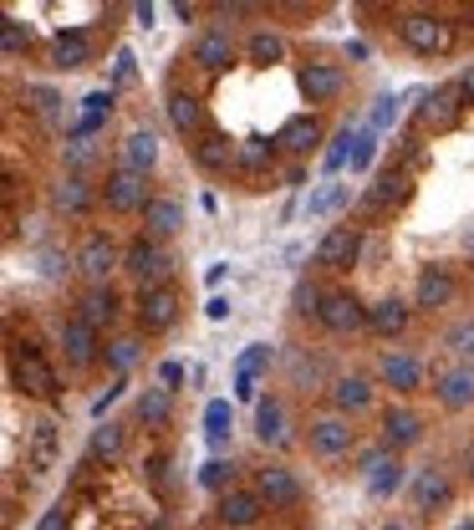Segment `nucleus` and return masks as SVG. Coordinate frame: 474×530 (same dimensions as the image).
Returning a JSON list of instances; mask_svg holds the SVG:
<instances>
[{
  "mask_svg": "<svg viewBox=\"0 0 474 530\" xmlns=\"http://www.w3.org/2000/svg\"><path fill=\"white\" fill-rule=\"evenodd\" d=\"M5 362H11V383H16V393L42 398V403H62V378H57V367L46 362L42 347L31 342V337H11Z\"/></svg>",
  "mask_w": 474,
  "mask_h": 530,
  "instance_id": "1",
  "label": "nucleus"
},
{
  "mask_svg": "<svg viewBox=\"0 0 474 530\" xmlns=\"http://www.w3.org/2000/svg\"><path fill=\"white\" fill-rule=\"evenodd\" d=\"M123 270L138 281V291H159V285H168V276H174V255H168L153 235H138V240L123 250Z\"/></svg>",
  "mask_w": 474,
  "mask_h": 530,
  "instance_id": "2",
  "label": "nucleus"
},
{
  "mask_svg": "<svg viewBox=\"0 0 474 530\" xmlns=\"http://www.w3.org/2000/svg\"><path fill=\"white\" fill-rule=\"evenodd\" d=\"M398 36H403V46L418 51V57H444V51L454 46L449 20L433 16V11H408V16L398 20Z\"/></svg>",
  "mask_w": 474,
  "mask_h": 530,
  "instance_id": "3",
  "label": "nucleus"
},
{
  "mask_svg": "<svg viewBox=\"0 0 474 530\" xmlns=\"http://www.w3.org/2000/svg\"><path fill=\"white\" fill-rule=\"evenodd\" d=\"M103 199H107V209H118V214H144L148 204H153V194H148V174L118 163V168L103 179Z\"/></svg>",
  "mask_w": 474,
  "mask_h": 530,
  "instance_id": "4",
  "label": "nucleus"
},
{
  "mask_svg": "<svg viewBox=\"0 0 474 530\" xmlns=\"http://www.w3.org/2000/svg\"><path fill=\"white\" fill-rule=\"evenodd\" d=\"M57 454H62V424L51 413L31 418V428H26V469L42 479V474L57 469Z\"/></svg>",
  "mask_w": 474,
  "mask_h": 530,
  "instance_id": "5",
  "label": "nucleus"
},
{
  "mask_svg": "<svg viewBox=\"0 0 474 530\" xmlns=\"http://www.w3.org/2000/svg\"><path fill=\"white\" fill-rule=\"evenodd\" d=\"M413 194V179L403 174V168H383L377 179H372V189L362 194V204H357V220H383L388 209H398V204Z\"/></svg>",
  "mask_w": 474,
  "mask_h": 530,
  "instance_id": "6",
  "label": "nucleus"
},
{
  "mask_svg": "<svg viewBox=\"0 0 474 530\" xmlns=\"http://www.w3.org/2000/svg\"><path fill=\"white\" fill-rule=\"evenodd\" d=\"M362 250H368L362 230H357V224H337V230H327L322 245H316V265H322V270H347L352 261H362Z\"/></svg>",
  "mask_w": 474,
  "mask_h": 530,
  "instance_id": "7",
  "label": "nucleus"
},
{
  "mask_svg": "<svg viewBox=\"0 0 474 530\" xmlns=\"http://www.w3.org/2000/svg\"><path fill=\"white\" fill-rule=\"evenodd\" d=\"M255 495L270 510H296L301 505V479L286 464H266V469H255Z\"/></svg>",
  "mask_w": 474,
  "mask_h": 530,
  "instance_id": "8",
  "label": "nucleus"
},
{
  "mask_svg": "<svg viewBox=\"0 0 474 530\" xmlns=\"http://www.w3.org/2000/svg\"><path fill=\"white\" fill-rule=\"evenodd\" d=\"M123 265V250L113 245V235H87L82 250H77V270H82L92 285H107V276Z\"/></svg>",
  "mask_w": 474,
  "mask_h": 530,
  "instance_id": "9",
  "label": "nucleus"
},
{
  "mask_svg": "<svg viewBox=\"0 0 474 530\" xmlns=\"http://www.w3.org/2000/svg\"><path fill=\"white\" fill-rule=\"evenodd\" d=\"M179 322V285H159V291H144L138 296V326L148 337H159Z\"/></svg>",
  "mask_w": 474,
  "mask_h": 530,
  "instance_id": "10",
  "label": "nucleus"
},
{
  "mask_svg": "<svg viewBox=\"0 0 474 530\" xmlns=\"http://www.w3.org/2000/svg\"><path fill=\"white\" fill-rule=\"evenodd\" d=\"M352 439H357V428H352L342 413H322V418H311V433H307L311 454L337 459V454H347V448H352Z\"/></svg>",
  "mask_w": 474,
  "mask_h": 530,
  "instance_id": "11",
  "label": "nucleus"
},
{
  "mask_svg": "<svg viewBox=\"0 0 474 530\" xmlns=\"http://www.w3.org/2000/svg\"><path fill=\"white\" fill-rule=\"evenodd\" d=\"M322 326L337 331V337H352V331L368 326V306L357 301L352 291H327V301H322Z\"/></svg>",
  "mask_w": 474,
  "mask_h": 530,
  "instance_id": "12",
  "label": "nucleus"
},
{
  "mask_svg": "<svg viewBox=\"0 0 474 530\" xmlns=\"http://www.w3.org/2000/svg\"><path fill=\"white\" fill-rule=\"evenodd\" d=\"M459 113H464L459 82H454V87H433V92H423V102H418V118H423V128H433V133H449L454 122H459Z\"/></svg>",
  "mask_w": 474,
  "mask_h": 530,
  "instance_id": "13",
  "label": "nucleus"
},
{
  "mask_svg": "<svg viewBox=\"0 0 474 530\" xmlns=\"http://www.w3.org/2000/svg\"><path fill=\"white\" fill-rule=\"evenodd\" d=\"M168 122H174V133L179 138H205V97L199 92H184V87H174L168 92Z\"/></svg>",
  "mask_w": 474,
  "mask_h": 530,
  "instance_id": "14",
  "label": "nucleus"
},
{
  "mask_svg": "<svg viewBox=\"0 0 474 530\" xmlns=\"http://www.w3.org/2000/svg\"><path fill=\"white\" fill-rule=\"evenodd\" d=\"M260 515H266V500H260L255 489H225V495H220V526L250 530Z\"/></svg>",
  "mask_w": 474,
  "mask_h": 530,
  "instance_id": "15",
  "label": "nucleus"
},
{
  "mask_svg": "<svg viewBox=\"0 0 474 530\" xmlns=\"http://www.w3.org/2000/svg\"><path fill=\"white\" fill-rule=\"evenodd\" d=\"M276 143H281V153H296V159L316 153V143H322V122H316V113H296V118H286L281 122V133H276Z\"/></svg>",
  "mask_w": 474,
  "mask_h": 530,
  "instance_id": "16",
  "label": "nucleus"
},
{
  "mask_svg": "<svg viewBox=\"0 0 474 530\" xmlns=\"http://www.w3.org/2000/svg\"><path fill=\"white\" fill-rule=\"evenodd\" d=\"M194 163L205 174H229V168H240V143H229L225 133H205V138H194Z\"/></svg>",
  "mask_w": 474,
  "mask_h": 530,
  "instance_id": "17",
  "label": "nucleus"
},
{
  "mask_svg": "<svg viewBox=\"0 0 474 530\" xmlns=\"http://www.w3.org/2000/svg\"><path fill=\"white\" fill-rule=\"evenodd\" d=\"M433 398L444 408H470L474 403V367H439L433 372Z\"/></svg>",
  "mask_w": 474,
  "mask_h": 530,
  "instance_id": "18",
  "label": "nucleus"
},
{
  "mask_svg": "<svg viewBox=\"0 0 474 530\" xmlns=\"http://www.w3.org/2000/svg\"><path fill=\"white\" fill-rule=\"evenodd\" d=\"M342 87H347L342 66H331V61H307V66H301V92H307L311 102H337Z\"/></svg>",
  "mask_w": 474,
  "mask_h": 530,
  "instance_id": "19",
  "label": "nucleus"
},
{
  "mask_svg": "<svg viewBox=\"0 0 474 530\" xmlns=\"http://www.w3.org/2000/svg\"><path fill=\"white\" fill-rule=\"evenodd\" d=\"M118 311H123V301H118V291H113V285H92L82 301H77V316H82L92 331H107V326L118 322Z\"/></svg>",
  "mask_w": 474,
  "mask_h": 530,
  "instance_id": "20",
  "label": "nucleus"
},
{
  "mask_svg": "<svg viewBox=\"0 0 474 530\" xmlns=\"http://www.w3.org/2000/svg\"><path fill=\"white\" fill-rule=\"evenodd\" d=\"M144 235H153V240L164 245L168 235H179V230H184V204L179 199H168V194H153V204H148L144 209Z\"/></svg>",
  "mask_w": 474,
  "mask_h": 530,
  "instance_id": "21",
  "label": "nucleus"
},
{
  "mask_svg": "<svg viewBox=\"0 0 474 530\" xmlns=\"http://www.w3.org/2000/svg\"><path fill=\"white\" fill-rule=\"evenodd\" d=\"M62 352L72 367H92L97 362V331L82 322V316H72V322H62Z\"/></svg>",
  "mask_w": 474,
  "mask_h": 530,
  "instance_id": "22",
  "label": "nucleus"
},
{
  "mask_svg": "<svg viewBox=\"0 0 474 530\" xmlns=\"http://www.w3.org/2000/svg\"><path fill=\"white\" fill-rule=\"evenodd\" d=\"M454 301V276L449 265H429L423 276H418V291H413V306H423V311H433V306H449Z\"/></svg>",
  "mask_w": 474,
  "mask_h": 530,
  "instance_id": "23",
  "label": "nucleus"
},
{
  "mask_svg": "<svg viewBox=\"0 0 474 530\" xmlns=\"http://www.w3.org/2000/svg\"><path fill=\"white\" fill-rule=\"evenodd\" d=\"M92 61V36L87 31H62V36L51 41V66L57 72H77Z\"/></svg>",
  "mask_w": 474,
  "mask_h": 530,
  "instance_id": "24",
  "label": "nucleus"
},
{
  "mask_svg": "<svg viewBox=\"0 0 474 530\" xmlns=\"http://www.w3.org/2000/svg\"><path fill=\"white\" fill-rule=\"evenodd\" d=\"M418 433H423V424H418L413 408H388V413H383V444H388L392 454L408 448V444H418Z\"/></svg>",
  "mask_w": 474,
  "mask_h": 530,
  "instance_id": "25",
  "label": "nucleus"
},
{
  "mask_svg": "<svg viewBox=\"0 0 474 530\" xmlns=\"http://www.w3.org/2000/svg\"><path fill=\"white\" fill-rule=\"evenodd\" d=\"M229 57H235V41H229V31H220V26L194 41V61H199V72H225Z\"/></svg>",
  "mask_w": 474,
  "mask_h": 530,
  "instance_id": "26",
  "label": "nucleus"
},
{
  "mask_svg": "<svg viewBox=\"0 0 474 530\" xmlns=\"http://www.w3.org/2000/svg\"><path fill=\"white\" fill-rule=\"evenodd\" d=\"M276 159H281V143L276 138H240V174L260 179L266 168H276Z\"/></svg>",
  "mask_w": 474,
  "mask_h": 530,
  "instance_id": "27",
  "label": "nucleus"
},
{
  "mask_svg": "<svg viewBox=\"0 0 474 530\" xmlns=\"http://www.w3.org/2000/svg\"><path fill=\"white\" fill-rule=\"evenodd\" d=\"M51 204H57V214H87L92 209V183L82 174H66L57 189H51Z\"/></svg>",
  "mask_w": 474,
  "mask_h": 530,
  "instance_id": "28",
  "label": "nucleus"
},
{
  "mask_svg": "<svg viewBox=\"0 0 474 530\" xmlns=\"http://www.w3.org/2000/svg\"><path fill=\"white\" fill-rule=\"evenodd\" d=\"M449 495H454V485H449V474H444V469H423V474L413 479V505H418V510L449 505Z\"/></svg>",
  "mask_w": 474,
  "mask_h": 530,
  "instance_id": "29",
  "label": "nucleus"
},
{
  "mask_svg": "<svg viewBox=\"0 0 474 530\" xmlns=\"http://www.w3.org/2000/svg\"><path fill=\"white\" fill-rule=\"evenodd\" d=\"M133 413H138V424L164 428L168 418H174V393H168V387H144L138 403H133Z\"/></svg>",
  "mask_w": 474,
  "mask_h": 530,
  "instance_id": "30",
  "label": "nucleus"
},
{
  "mask_svg": "<svg viewBox=\"0 0 474 530\" xmlns=\"http://www.w3.org/2000/svg\"><path fill=\"white\" fill-rule=\"evenodd\" d=\"M368 326L377 337H398V331L408 326V306L398 301V296H383V301L368 306Z\"/></svg>",
  "mask_w": 474,
  "mask_h": 530,
  "instance_id": "31",
  "label": "nucleus"
},
{
  "mask_svg": "<svg viewBox=\"0 0 474 530\" xmlns=\"http://www.w3.org/2000/svg\"><path fill=\"white\" fill-rule=\"evenodd\" d=\"M331 403L342 408V413H357V408L372 403V383L362 372H342V378L331 383Z\"/></svg>",
  "mask_w": 474,
  "mask_h": 530,
  "instance_id": "32",
  "label": "nucleus"
},
{
  "mask_svg": "<svg viewBox=\"0 0 474 530\" xmlns=\"http://www.w3.org/2000/svg\"><path fill=\"white\" fill-rule=\"evenodd\" d=\"M377 372H383V383L398 387V393H413V387H418V362H413L408 352H383Z\"/></svg>",
  "mask_w": 474,
  "mask_h": 530,
  "instance_id": "33",
  "label": "nucleus"
},
{
  "mask_svg": "<svg viewBox=\"0 0 474 530\" xmlns=\"http://www.w3.org/2000/svg\"><path fill=\"white\" fill-rule=\"evenodd\" d=\"M153 163H159V138H153L148 128L128 133V138H123V168H138V174H148Z\"/></svg>",
  "mask_w": 474,
  "mask_h": 530,
  "instance_id": "34",
  "label": "nucleus"
},
{
  "mask_svg": "<svg viewBox=\"0 0 474 530\" xmlns=\"http://www.w3.org/2000/svg\"><path fill=\"white\" fill-rule=\"evenodd\" d=\"M347 199H352V189L342 179H327L316 194L307 199V214L311 220H327V214H337V209H347Z\"/></svg>",
  "mask_w": 474,
  "mask_h": 530,
  "instance_id": "35",
  "label": "nucleus"
},
{
  "mask_svg": "<svg viewBox=\"0 0 474 530\" xmlns=\"http://www.w3.org/2000/svg\"><path fill=\"white\" fill-rule=\"evenodd\" d=\"M255 433H260V444H286V413H281L276 398L255 403Z\"/></svg>",
  "mask_w": 474,
  "mask_h": 530,
  "instance_id": "36",
  "label": "nucleus"
},
{
  "mask_svg": "<svg viewBox=\"0 0 474 530\" xmlns=\"http://www.w3.org/2000/svg\"><path fill=\"white\" fill-rule=\"evenodd\" d=\"M123 444H128V433H123V424H97V433H92V444H87V459L92 464H113L118 454H123Z\"/></svg>",
  "mask_w": 474,
  "mask_h": 530,
  "instance_id": "37",
  "label": "nucleus"
},
{
  "mask_svg": "<svg viewBox=\"0 0 474 530\" xmlns=\"http://www.w3.org/2000/svg\"><path fill=\"white\" fill-rule=\"evenodd\" d=\"M26 102H31V113L46 122V128H62V97L42 87V82H26Z\"/></svg>",
  "mask_w": 474,
  "mask_h": 530,
  "instance_id": "38",
  "label": "nucleus"
},
{
  "mask_svg": "<svg viewBox=\"0 0 474 530\" xmlns=\"http://www.w3.org/2000/svg\"><path fill=\"white\" fill-rule=\"evenodd\" d=\"M245 57L255 61V66H276V61L286 57V41L276 36V31H255L250 46H245Z\"/></svg>",
  "mask_w": 474,
  "mask_h": 530,
  "instance_id": "39",
  "label": "nucleus"
},
{
  "mask_svg": "<svg viewBox=\"0 0 474 530\" xmlns=\"http://www.w3.org/2000/svg\"><path fill=\"white\" fill-rule=\"evenodd\" d=\"M368 489L377 495V500H388V495H398V489H403V464H398V454L372 469V474H368Z\"/></svg>",
  "mask_w": 474,
  "mask_h": 530,
  "instance_id": "40",
  "label": "nucleus"
},
{
  "mask_svg": "<svg viewBox=\"0 0 474 530\" xmlns=\"http://www.w3.org/2000/svg\"><path fill=\"white\" fill-rule=\"evenodd\" d=\"M205 428H209V444L225 448V439H229V403H209L205 408Z\"/></svg>",
  "mask_w": 474,
  "mask_h": 530,
  "instance_id": "41",
  "label": "nucleus"
},
{
  "mask_svg": "<svg viewBox=\"0 0 474 530\" xmlns=\"http://www.w3.org/2000/svg\"><path fill=\"white\" fill-rule=\"evenodd\" d=\"M229 479H235V464H229V459H209V464L199 469V485L205 489H220V495H225V489H235Z\"/></svg>",
  "mask_w": 474,
  "mask_h": 530,
  "instance_id": "42",
  "label": "nucleus"
},
{
  "mask_svg": "<svg viewBox=\"0 0 474 530\" xmlns=\"http://www.w3.org/2000/svg\"><path fill=\"white\" fill-rule=\"evenodd\" d=\"M26 46H31V31H21V20H0V51L21 57Z\"/></svg>",
  "mask_w": 474,
  "mask_h": 530,
  "instance_id": "43",
  "label": "nucleus"
},
{
  "mask_svg": "<svg viewBox=\"0 0 474 530\" xmlns=\"http://www.w3.org/2000/svg\"><path fill=\"white\" fill-rule=\"evenodd\" d=\"M107 113H113V87H97L82 97V122H103Z\"/></svg>",
  "mask_w": 474,
  "mask_h": 530,
  "instance_id": "44",
  "label": "nucleus"
},
{
  "mask_svg": "<svg viewBox=\"0 0 474 530\" xmlns=\"http://www.w3.org/2000/svg\"><path fill=\"white\" fill-rule=\"evenodd\" d=\"M352 143H357V133H352V128H342V133L331 138V148H327V168H331V174H337L342 163H352Z\"/></svg>",
  "mask_w": 474,
  "mask_h": 530,
  "instance_id": "45",
  "label": "nucleus"
},
{
  "mask_svg": "<svg viewBox=\"0 0 474 530\" xmlns=\"http://www.w3.org/2000/svg\"><path fill=\"white\" fill-rule=\"evenodd\" d=\"M270 367V347H250V352H240V362H235V372H245V378H255V372H266Z\"/></svg>",
  "mask_w": 474,
  "mask_h": 530,
  "instance_id": "46",
  "label": "nucleus"
},
{
  "mask_svg": "<svg viewBox=\"0 0 474 530\" xmlns=\"http://www.w3.org/2000/svg\"><path fill=\"white\" fill-rule=\"evenodd\" d=\"M372 153H377V143H372V128H362L357 133V143H352V174H362L372 163Z\"/></svg>",
  "mask_w": 474,
  "mask_h": 530,
  "instance_id": "47",
  "label": "nucleus"
},
{
  "mask_svg": "<svg viewBox=\"0 0 474 530\" xmlns=\"http://www.w3.org/2000/svg\"><path fill=\"white\" fill-rule=\"evenodd\" d=\"M322 301H327V291H316L311 281L296 285V311H307V316H322Z\"/></svg>",
  "mask_w": 474,
  "mask_h": 530,
  "instance_id": "48",
  "label": "nucleus"
},
{
  "mask_svg": "<svg viewBox=\"0 0 474 530\" xmlns=\"http://www.w3.org/2000/svg\"><path fill=\"white\" fill-rule=\"evenodd\" d=\"M398 113H403V102L392 97H377V107H372V128H392V122H398Z\"/></svg>",
  "mask_w": 474,
  "mask_h": 530,
  "instance_id": "49",
  "label": "nucleus"
},
{
  "mask_svg": "<svg viewBox=\"0 0 474 530\" xmlns=\"http://www.w3.org/2000/svg\"><path fill=\"white\" fill-rule=\"evenodd\" d=\"M133 77H138L133 51H118V57H113V87H133Z\"/></svg>",
  "mask_w": 474,
  "mask_h": 530,
  "instance_id": "50",
  "label": "nucleus"
},
{
  "mask_svg": "<svg viewBox=\"0 0 474 530\" xmlns=\"http://www.w3.org/2000/svg\"><path fill=\"white\" fill-rule=\"evenodd\" d=\"M133 357H138V337H118L113 342V367L123 372V367H133Z\"/></svg>",
  "mask_w": 474,
  "mask_h": 530,
  "instance_id": "51",
  "label": "nucleus"
},
{
  "mask_svg": "<svg viewBox=\"0 0 474 530\" xmlns=\"http://www.w3.org/2000/svg\"><path fill=\"white\" fill-rule=\"evenodd\" d=\"M144 479L159 489V495H168V459H148V464H144Z\"/></svg>",
  "mask_w": 474,
  "mask_h": 530,
  "instance_id": "52",
  "label": "nucleus"
},
{
  "mask_svg": "<svg viewBox=\"0 0 474 530\" xmlns=\"http://www.w3.org/2000/svg\"><path fill=\"white\" fill-rule=\"evenodd\" d=\"M291 372H296V387H307V383H322V367L311 362V357H296V367H291Z\"/></svg>",
  "mask_w": 474,
  "mask_h": 530,
  "instance_id": "53",
  "label": "nucleus"
},
{
  "mask_svg": "<svg viewBox=\"0 0 474 530\" xmlns=\"http://www.w3.org/2000/svg\"><path fill=\"white\" fill-rule=\"evenodd\" d=\"M36 530H66V500H62V505H51V510H46V515H42V526H36Z\"/></svg>",
  "mask_w": 474,
  "mask_h": 530,
  "instance_id": "54",
  "label": "nucleus"
},
{
  "mask_svg": "<svg viewBox=\"0 0 474 530\" xmlns=\"http://www.w3.org/2000/svg\"><path fill=\"white\" fill-rule=\"evenodd\" d=\"M464 342H474V322H459L449 331V347H459V352H464Z\"/></svg>",
  "mask_w": 474,
  "mask_h": 530,
  "instance_id": "55",
  "label": "nucleus"
},
{
  "mask_svg": "<svg viewBox=\"0 0 474 530\" xmlns=\"http://www.w3.org/2000/svg\"><path fill=\"white\" fill-rule=\"evenodd\" d=\"M159 378H164V387H174V383H184V367H179V362H164V367H159Z\"/></svg>",
  "mask_w": 474,
  "mask_h": 530,
  "instance_id": "56",
  "label": "nucleus"
},
{
  "mask_svg": "<svg viewBox=\"0 0 474 530\" xmlns=\"http://www.w3.org/2000/svg\"><path fill=\"white\" fill-rule=\"evenodd\" d=\"M133 16H138V26H153V16H159V5H153V0H144V5H133Z\"/></svg>",
  "mask_w": 474,
  "mask_h": 530,
  "instance_id": "57",
  "label": "nucleus"
},
{
  "mask_svg": "<svg viewBox=\"0 0 474 530\" xmlns=\"http://www.w3.org/2000/svg\"><path fill=\"white\" fill-rule=\"evenodd\" d=\"M301 183H307V168H301V163H291V168H286V189H301Z\"/></svg>",
  "mask_w": 474,
  "mask_h": 530,
  "instance_id": "58",
  "label": "nucleus"
},
{
  "mask_svg": "<svg viewBox=\"0 0 474 530\" xmlns=\"http://www.w3.org/2000/svg\"><path fill=\"white\" fill-rule=\"evenodd\" d=\"M459 92H464V97H474V66L464 72V77H459Z\"/></svg>",
  "mask_w": 474,
  "mask_h": 530,
  "instance_id": "59",
  "label": "nucleus"
},
{
  "mask_svg": "<svg viewBox=\"0 0 474 530\" xmlns=\"http://www.w3.org/2000/svg\"><path fill=\"white\" fill-rule=\"evenodd\" d=\"M464 367H474V342H470V347H464Z\"/></svg>",
  "mask_w": 474,
  "mask_h": 530,
  "instance_id": "60",
  "label": "nucleus"
},
{
  "mask_svg": "<svg viewBox=\"0 0 474 530\" xmlns=\"http://www.w3.org/2000/svg\"><path fill=\"white\" fill-rule=\"evenodd\" d=\"M454 530H474V520H459V526H454Z\"/></svg>",
  "mask_w": 474,
  "mask_h": 530,
  "instance_id": "61",
  "label": "nucleus"
},
{
  "mask_svg": "<svg viewBox=\"0 0 474 530\" xmlns=\"http://www.w3.org/2000/svg\"><path fill=\"white\" fill-rule=\"evenodd\" d=\"M383 530H413V526H398V520H392V526H383Z\"/></svg>",
  "mask_w": 474,
  "mask_h": 530,
  "instance_id": "62",
  "label": "nucleus"
},
{
  "mask_svg": "<svg viewBox=\"0 0 474 530\" xmlns=\"http://www.w3.org/2000/svg\"><path fill=\"white\" fill-rule=\"evenodd\" d=\"M470 20H474V5H470Z\"/></svg>",
  "mask_w": 474,
  "mask_h": 530,
  "instance_id": "63",
  "label": "nucleus"
},
{
  "mask_svg": "<svg viewBox=\"0 0 474 530\" xmlns=\"http://www.w3.org/2000/svg\"><path fill=\"white\" fill-rule=\"evenodd\" d=\"M470 469H474V459H470Z\"/></svg>",
  "mask_w": 474,
  "mask_h": 530,
  "instance_id": "64",
  "label": "nucleus"
}]
</instances>
